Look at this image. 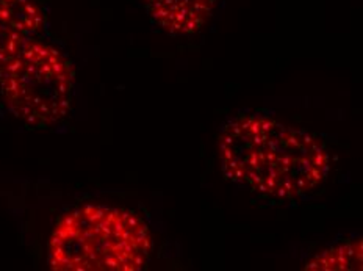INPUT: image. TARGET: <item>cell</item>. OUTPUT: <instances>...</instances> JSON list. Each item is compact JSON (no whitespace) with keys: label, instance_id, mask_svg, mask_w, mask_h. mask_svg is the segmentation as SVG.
I'll return each mask as SVG.
<instances>
[{"label":"cell","instance_id":"1","mask_svg":"<svg viewBox=\"0 0 363 271\" xmlns=\"http://www.w3.org/2000/svg\"><path fill=\"white\" fill-rule=\"evenodd\" d=\"M224 176L272 199H296L329 175L330 157L316 135L263 113H241L218 137Z\"/></svg>","mask_w":363,"mask_h":271},{"label":"cell","instance_id":"2","mask_svg":"<svg viewBox=\"0 0 363 271\" xmlns=\"http://www.w3.org/2000/svg\"><path fill=\"white\" fill-rule=\"evenodd\" d=\"M147 224L130 210L83 206L58 220L48 263L58 271H138L149 262Z\"/></svg>","mask_w":363,"mask_h":271},{"label":"cell","instance_id":"3","mask_svg":"<svg viewBox=\"0 0 363 271\" xmlns=\"http://www.w3.org/2000/svg\"><path fill=\"white\" fill-rule=\"evenodd\" d=\"M74 72L62 52L0 22V93L14 116L48 127L67 115Z\"/></svg>","mask_w":363,"mask_h":271},{"label":"cell","instance_id":"4","mask_svg":"<svg viewBox=\"0 0 363 271\" xmlns=\"http://www.w3.org/2000/svg\"><path fill=\"white\" fill-rule=\"evenodd\" d=\"M216 0H146L158 26L172 35H191L206 24Z\"/></svg>","mask_w":363,"mask_h":271},{"label":"cell","instance_id":"5","mask_svg":"<svg viewBox=\"0 0 363 271\" xmlns=\"http://www.w3.org/2000/svg\"><path fill=\"white\" fill-rule=\"evenodd\" d=\"M304 270H362V240L330 246L308 260Z\"/></svg>","mask_w":363,"mask_h":271},{"label":"cell","instance_id":"6","mask_svg":"<svg viewBox=\"0 0 363 271\" xmlns=\"http://www.w3.org/2000/svg\"><path fill=\"white\" fill-rule=\"evenodd\" d=\"M0 22L26 35H33L40 30L43 16L32 0H0Z\"/></svg>","mask_w":363,"mask_h":271}]
</instances>
